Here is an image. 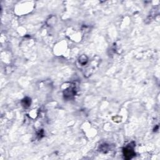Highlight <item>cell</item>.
<instances>
[{"label":"cell","instance_id":"1","mask_svg":"<svg viewBox=\"0 0 160 160\" xmlns=\"http://www.w3.org/2000/svg\"><path fill=\"white\" fill-rule=\"evenodd\" d=\"M123 154L125 159H130L135 156V153L133 150V148L130 146L123 149Z\"/></svg>","mask_w":160,"mask_h":160}]
</instances>
